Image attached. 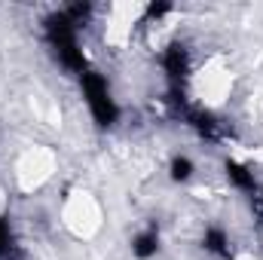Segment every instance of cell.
Segmentation results:
<instances>
[{"label":"cell","instance_id":"6da1fadb","mask_svg":"<svg viewBox=\"0 0 263 260\" xmlns=\"http://www.w3.org/2000/svg\"><path fill=\"white\" fill-rule=\"evenodd\" d=\"M62 220L73 236L89 239L101 230V205L92 199V193L73 190V193H67L65 205H62Z\"/></svg>","mask_w":263,"mask_h":260},{"label":"cell","instance_id":"7a4b0ae2","mask_svg":"<svg viewBox=\"0 0 263 260\" xmlns=\"http://www.w3.org/2000/svg\"><path fill=\"white\" fill-rule=\"evenodd\" d=\"M49 172H52V153L34 147V150H28V153L18 159V165H15V181H18L22 190H37V187L49 178Z\"/></svg>","mask_w":263,"mask_h":260},{"label":"cell","instance_id":"3957f363","mask_svg":"<svg viewBox=\"0 0 263 260\" xmlns=\"http://www.w3.org/2000/svg\"><path fill=\"white\" fill-rule=\"evenodd\" d=\"M159 245H162V239H159V227H144V230H138L135 236H132V257L135 260H153L159 254Z\"/></svg>","mask_w":263,"mask_h":260},{"label":"cell","instance_id":"277c9868","mask_svg":"<svg viewBox=\"0 0 263 260\" xmlns=\"http://www.w3.org/2000/svg\"><path fill=\"white\" fill-rule=\"evenodd\" d=\"M168 178H172L175 184H190V181L196 178V162H193V156L175 153V156L168 159Z\"/></svg>","mask_w":263,"mask_h":260}]
</instances>
